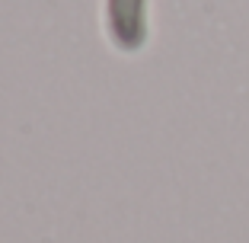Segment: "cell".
<instances>
[{
	"label": "cell",
	"instance_id": "1",
	"mask_svg": "<svg viewBox=\"0 0 249 243\" xmlns=\"http://www.w3.org/2000/svg\"><path fill=\"white\" fill-rule=\"evenodd\" d=\"M131 3H134V10H138V0H112V16H115V22L122 19V10H131Z\"/></svg>",
	"mask_w": 249,
	"mask_h": 243
}]
</instances>
